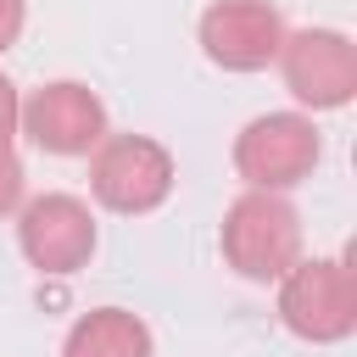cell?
Listing matches in <instances>:
<instances>
[{"instance_id": "cell-1", "label": "cell", "mask_w": 357, "mask_h": 357, "mask_svg": "<svg viewBox=\"0 0 357 357\" xmlns=\"http://www.w3.org/2000/svg\"><path fill=\"white\" fill-rule=\"evenodd\" d=\"M218 240L240 279L268 284L301 257V212L284 201V190H245L229 201Z\"/></svg>"}, {"instance_id": "cell-2", "label": "cell", "mask_w": 357, "mask_h": 357, "mask_svg": "<svg viewBox=\"0 0 357 357\" xmlns=\"http://www.w3.org/2000/svg\"><path fill=\"white\" fill-rule=\"evenodd\" d=\"M279 318L312 346H335L357 329V279L340 257H296L279 273Z\"/></svg>"}, {"instance_id": "cell-3", "label": "cell", "mask_w": 357, "mask_h": 357, "mask_svg": "<svg viewBox=\"0 0 357 357\" xmlns=\"http://www.w3.org/2000/svg\"><path fill=\"white\" fill-rule=\"evenodd\" d=\"M173 178H178L173 151L151 134H106L89 151V190L106 212H123V218L156 212L173 195Z\"/></svg>"}, {"instance_id": "cell-4", "label": "cell", "mask_w": 357, "mask_h": 357, "mask_svg": "<svg viewBox=\"0 0 357 357\" xmlns=\"http://www.w3.org/2000/svg\"><path fill=\"white\" fill-rule=\"evenodd\" d=\"M324 156V139L307 112H262L234 139V173L245 190H296Z\"/></svg>"}, {"instance_id": "cell-5", "label": "cell", "mask_w": 357, "mask_h": 357, "mask_svg": "<svg viewBox=\"0 0 357 357\" xmlns=\"http://www.w3.org/2000/svg\"><path fill=\"white\" fill-rule=\"evenodd\" d=\"M273 61L284 73V89L312 112H335L357 95V45L340 28H284Z\"/></svg>"}, {"instance_id": "cell-6", "label": "cell", "mask_w": 357, "mask_h": 357, "mask_svg": "<svg viewBox=\"0 0 357 357\" xmlns=\"http://www.w3.org/2000/svg\"><path fill=\"white\" fill-rule=\"evenodd\" d=\"M17 128L50 156H89L106 139V100L78 78H50L22 100Z\"/></svg>"}, {"instance_id": "cell-7", "label": "cell", "mask_w": 357, "mask_h": 357, "mask_svg": "<svg viewBox=\"0 0 357 357\" xmlns=\"http://www.w3.org/2000/svg\"><path fill=\"white\" fill-rule=\"evenodd\" d=\"M17 245L33 273H78L95 257V212L78 195H33L17 218Z\"/></svg>"}, {"instance_id": "cell-8", "label": "cell", "mask_w": 357, "mask_h": 357, "mask_svg": "<svg viewBox=\"0 0 357 357\" xmlns=\"http://www.w3.org/2000/svg\"><path fill=\"white\" fill-rule=\"evenodd\" d=\"M201 50L223 73H262L284 45V17L268 0H212L201 11Z\"/></svg>"}, {"instance_id": "cell-9", "label": "cell", "mask_w": 357, "mask_h": 357, "mask_svg": "<svg viewBox=\"0 0 357 357\" xmlns=\"http://www.w3.org/2000/svg\"><path fill=\"white\" fill-rule=\"evenodd\" d=\"M61 357H156V340H151L139 312H128V307H89L67 329Z\"/></svg>"}, {"instance_id": "cell-10", "label": "cell", "mask_w": 357, "mask_h": 357, "mask_svg": "<svg viewBox=\"0 0 357 357\" xmlns=\"http://www.w3.org/2000/svg\"><path fill=\"white\" fill-rule=\"evenodd\" d=\"M22 206V156L11 145H0V218Z\"/></svg>"}, {"instance_id": "cell-11", "label": "cell", "mask_w": 357, "mask_h": 357, "mask_svg": "<svg viewBox=\"0 0 357 357\" xmlns=\"http://www.w3.org/2000/svg\"><path fill=\"white\" fill-rule=\"evenodd\" d=\"M17 117H22V95H17V84L0 73V145H11V134H17Z\"/></svg>"}, {"instance_id": "cell-12", "label": "cell", "mask_w": 357, "mask_h": 357, "mask_svg": "<svg viewBox=\"0 0 357 357\" xmlns=\"http://www.w3.org/2000/svg\"><path fill=\"white\" fill-rule=\"evenodd\" d=\"M22 22H28V0H0V56L22 39Z\"/></svg>"}]
</instances>
